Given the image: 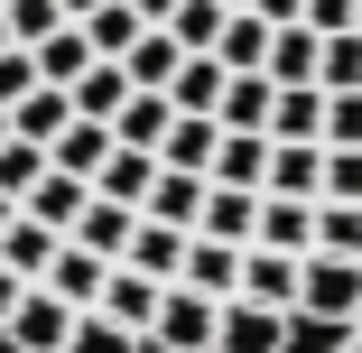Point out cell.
<instances>
[{
    "instance_id": "22",
    "label": "cell",
    "mask_w": 362,
    "mask_h": 353,
    "mask_svg": "<svg viewBox=\"0 0 362 353\" xmlns=\"http://www.w3.org/2000/svg\"><path fill=\"white\" fill-rule=\"evenodd\" d=\"M214 56H223L233 75H260V65H269V19H260V10H223V37H214Z\"/></svg>"
},
{
    "instance_id": "23",
    "label": "cell",
    "mask_w": 362,
    "mask_h": 353,
    "mask_svg": "<svg viewBox=\"0 0 362 353\" xmlns=\"http://www.w3.org/2000/svg\"><path fill=\"white\" fill-rule=\"evenodd\" d=\"M65 121H75V93H65V84H37V93H19V103H10V130H19V139H37V149H47Z\"/></svg>"
},
{
    "instance_id": "44",
    "label": "cell",
    "mask_w": 362,
    "mask_h": 353,
    "mask_svg": "<svg viewBox=\"0 0 362 353\" xmlns=\"http://www.w3.org/2000/svg\"><path fill=\"white\" fill-rule=\"evenodd\" d=\"M334 353H362V316H344V325H334Z\"/></svg>"
},
{
    "instance_id": "14",
    "label": "cell",
    "mask_w": 362,
    "mask_h": 353,
    "mask_svg": "<svg viewBox=\"0 0 362 353\" xmlns=\"http://www.w3.org/2000/svg\"><path fill=\"white\" fill-rule=\"evenodd\" d=\"M177 279H186V289H204V298H233V289H242V242H214V233H195Z\"/></svg>"
},
{
    "instance_id": "9",
    "label": "cell",
    "mask_w": 362,
    "mask_h": 353,
    "mask_svg": "<svg viewBox=\"0 0 362 353\" xmlns=\"http://www.w3.org/2000/svg\"><path fill=\"white\" fill-rule=\"evenodd\" d=\"M214 149H223V121H214V112H177V121H168V139H158V168L214 177Z\"/></svg>"
},
{
    "instance_id": "36",
    "label": "cell",
    "mask_w": 362,
    "mask_h": 353,
    "mask_svg": "<svg viewBox=\"0 0 362 353\" xmlns=\"http://www.w3.org/2000/svg\"><path fill=\"white\" fill-rule=\"evenodd\" d=\"M37 177H47V149H37V139H19V130H10V139H0V195L19 204V195H28Z\"/></svg>"
},
{
    "instance_id": "31",
    "label": "cell",
    "mask_w": 362,
    "mask_h": 353,
    "mask_svg": "<svg viewBox=\"0 0 362 353\" xmlns=\"http://www.w3.org/2000/svg\"><path fill=\"white\" fill-rule=\"evenodd\" d=\"M307 251L362 260V204H334V195H316V242H307Z\"/></svg>"
},
{
    "instance_id": "49",
    "label": "cell",
    "mask_w": 362,
    "mask_h": 353,
    "mask_svg": "<svg viewBox=\"0 0 362 353\" xmlns=\"http://www.w3.org/2000/svg\"><path fill=\"white\" fill-rule=\"evenodd\" d=\"M0 47H19V37H10V19H0Z\"/></svg>"
},
{
    "instance_id": "40",
    "label": "cell",
    "mask_w": 362,
    "mask_h": 353,
    "mask_svg": "<svg viewBox=\"0 0 362 353\" xmlns=\"http://www.w3.org/2000/svg\"><path fill=\"white\" fill-rule=\"evenodd\" d=\"M37 93V47H0V103Z\"/></svg>"
},
{
    "instance_id": "48",
    "label": "cell",
    "mask_w": 362,
    "mask_h": 353,
    "mask_svg": "<svg viewBox=\"0 0 362 353\" xmlns=\"http://www.w3.org/2000/svg\"><path fill=\"white\" fill-rule=\"evenodd\" d=\"M0 139H10V103H0Z\"/></svg>"
},
{
    "instance_id": "12",
    "label": "cell",
    "mask_w": 362,
    "mask_h": 353,
    "mask_svg": "<svg viewBox=\"0 0 362 353\" xmlns=\"http://www.w3.org/2000/svg\"><path fill=\"white\" fill-rule=\"evenodd\" d=\"M186 65V47L168 37V28H139L130 47H121V75H130V93H168V75Z\"/></svg>"
},
{
    "instance_id": "33",
    "label": "cell",
    "mask_w": 362,
    "mask_h": 353,
    "mask_svg": "<svg viewBox=\"0 0 362 353\" xmlns=\"http://www.w3.org/2000/svg\"><path fill=\"white\" fill-rule=\"evenodd\" d=\"M65 353H149V335H130V325H112L103 307H84L75 335H65Z\"/></svg>"
},
{
    "instance_id": "32",
    "label": "cell",
    "mask_w": 362,
    "mask_h": 353,
    "mask_svg": "<svg viewBox=\"0 0 362 353\" xmlns=\"http://www.w3.org/2000/svg\"><path fill=\"white\" fill-rule=\"evenodd\" d=\"M316 84H325V93H362V28H334V37H325Z\"/></svg>"
},
{
    "instance_id": "29",
    "label": "cell",
    "mask_w": 362,
    "mask_h": 353,
    "mask_svg": "<svg viewBox=\"0 0 362 353\" xmlns=\"http://www.w3.org/2000/svg\"><path fill=\"white\" fill-rule=\"evenodd\" d=\"M130 103V75H121V56H93L84 75H75V112H93V121H112Z\"/></svg>"
},
{
    "instance_id": "4",
    "label": "cell",
    "mask_w": 362,
    "mask_h": 353,
    "mask_svg": "<svg viewBox=\"0 0 362 353\" xmlns=\"http://www.w3.org/2000/svg\"><path fill=\"white\" fill-rule=\"evenodd\" d=\"M65 335H75V307H65L56 289H28V298L10 307V325H0L10 353H65Z\"/></svg>"
},
{
    "instance_id": "15",
    "label": "cell",
    "mask_w": 362,
    "mask_h": 353,
    "mask_svg": "<svg viewBox=\"0 0 362 353\" xmlns=\"http://www.w3.org/2000/svg\"><path fill=\"white\" fill-rule=\"evenodd\" d=\"M149 186H158V149H121V139H112V158L93 168V195H112V204H149Z\"/></svg>"
},
{
    "instance_id": "17",
    "label": "cell",
    "mask_w": 362,
    "mask_h": 353,
    "mask_svg": "<svg viewBox=\"0 0 362 353\" xmlns=\"http://www.w3.org/2000/svg\"><path fill=\"white\" fill-rule=\"evenodd\" d=\"M130 224H139V204H112V195H93L84 214H75V233H65V242H84V251L121 260V251H130Z\"/></svg>"
},
{
    "instance_id": "39",
    "label": "cell",
    "mask_w": 362,
    "mask_h": 353,
    "mask_svg": "<svg viewBox=\"0 0 362 353\" xmlns=\"http://www.w3.org/2000/svg\"><path fill=\"white\" fill-rule=\"evenodd\" d=\"M325 195L334 204H362V149H325Z\"/></svg>"
},
{
    "instance_id": "26",
    "label": "cell",
    "mask_w": 362,
    "mask_h": 353,
    "mask_svg": "<svg viewBox=\"0 0 362 353\" xmlns=\"http://www.w3.org/2000/svg\"><path fill=\"white\" fill-rule=\"evenodd\" d=\"M269 177V130H223L214 149V186H260Z\"/></svg>"
},
{
    "instance_id": "43",
    "label": "cell",
    "mask_w": 362,
    "mask_h": 353,
    "mask_svg": "<svg viewBox=\"0 0 362 353\" xmlns=\"http://www.w3.org/2000/svg\"><path fill=\"white\" fill-rule=\"evenodd\" d=\"M251 10H260L269 28H298V19H307V0H251Z\"/></svg>"
},
{
    "instance_id": "11",
    "label": "cell",
    "mask_w": 362,
    "mask_h": 353,
    "mask_svg": "<svg viewBox=\"0 0 362 353\" xmlns=\"http://www.w3.org/2000/svg\"><path fill=\"white\" fill-rule=\"evenodd\" d=\"M251 224H260V186H214V177H204L195 233H214V242H251Z\"/></svg>"
},
{
    "instance_id": "1",
    "label": "cell",
    "mask_w": 362,
    "mask_h": 353,
    "mask_svg": "<svg viewBox=\"0 0 362 353\" xmlns=\"http://www.w3.org/2000/svg\"><path fill=\"white\" fill-rule=\"evenodd\" d=\"M344 316H362V260L307 251V270H298V325H344Z\"/></svg>"
},
{
    "instance_id": "41",
    "label": "cell",
    "mask_w": 362,
    "mask_h": 353,
    "mask_svg": "<svg viewBox=\"0 0 362 353\" xmlns=\"http://www.w3.org/2000/svg\"><path fill=\"white\" fill-rule=\"evenodd\" d=\"M307 28H316V37H334V28H353V0H307Z\"/></svg>"
},
{
    "instance_id": "3",
    "label": "cell",
    "mask_w": 362,
    "mask_h": 353,
    "mask_svg": "<svg viewBox=\"0 0 362 353\" xmlns=\"http://www.w3.org/2000/svg\"><path fill=\"white\" fill-rule=\"evenodd\" d=\"M298 316L288 307H260V298H223V325H214V353H288Z\"/></svg>"
},
{
    "instance_id": "34",
    "label": "cell",
    "mask_w": 362,
    "mask_h": 353,
    "mask_svg": "<svg viewBox=\"0 0 362 353\" xmlns=\"http://www.w3.org/2000/svg\"><path fill=\"white\" fill-rule=\"evenodd\" d=\"M168 37H177L186 56H204L214 37H223V0H177V10H168Z\"/></svg>"
},
{
    "instance_id": "8",
    "label": "cell",
    "mask_w": 362,
    "mask_h": 353,
    "mask_svg": "<svg viewBox=\"0 0 362 353\" xmlns=\"http://www.w3.org/2000/svg\"><path fill=\"white\" fill-rule=\"evenodd\" d=\"M186 242H195V233H177V224H158V214H139V224H130L121 270H139V279H158V289H168V279L186 270Z\"/></svg>"
},
{
    "instance_id": "37",
    "label": "cell",
    "mask_w": 362,
    "mask_h": 353,
    "mask_svg": "<svg viewBox=\"0 0 362 353\" xmlns=\"http://www.w3.org/2000/svg\"><path fill=\"white\" fill-rule=\"evenodd\" d=\"M0 19H10V37H19V47H37L47 28H65V10H56V0H0Z\"/></svg>"
},
{
    "instance_id": "35",
    "label": "cell",
    "mask_w": 362,
    "mask_h": 353,
    "mask_svg": "<svg viewBox=\"0 0 362 353\" xmlns=\"http://www.w3.org/2000/svg\"><path fill=\"white\" fill-rule=\"evenodd\" d=\"M75 28L93 37V56H121V47H130L139 28H149V19H139V10H130V0H103V10H93V19H75Z\"/></svg>"
},
{
    "instance_id": "46",
    "label": "cell",
    "mask_w": 362,
    "mask_h": 353,
    "mask_svg": "<svg viewBox=\"0 0 362 353\" xmlns=\"http://www.w3.org/2000/svg\"><path fill=\"white\" fill-rule=\"evenodd\" d=\"M56 10H65V19H93V10H103V0H56Z\"/></svg>"
},
{
    "instance_id": "42",
    "label": "cell",
    "mask_w": 362,
    "mask_h": 353,
    "mask_svg": "<svg viewBox=\"0 0 362 353\" xmlns=\"http://www.w3.org/2000/svg\"><path fill=\"white\" fill-rule=\"evenodd\" d=\"M28 289H37V279H19V270H10V260H0V325H10V307H19V298H28Z\"/></svg>"
},
{
    "instance_id": "28",
    "label": "cell",
    "mask_w": 362,
    "mask_h": 353,
    "mask_svg": "<svg viewBox=\"0 0 362 353\" xmlns=\"http://www.w3.org/2000/svg\"><path fill=\"white\" fill-rule=\"evenodd\" d=\"M195 204H204V177H186V168H158V186H149V204H139V214H158V224L195 233Z\"/></svg>"
},
{
    "instance_id": "21",
    "label": "cell",
    "mask_w": 362,
    "mask_h": 353,
    "mask_svg": "<svg viewBox=\"0 0 362 353\" xmlns=\"http://www.w3.org/2000/svg\"><path fill=\"white\" fill-rule=\"evenodd\" d=\"M223 84H233V65L204 47V56H186L177 75H168V103H177V112H214V103H223Z\"/></svg>"
},
{
    "instance_id": "38",
    "label": "cell",
    "mask_w": 362,
    "mask_h": 353,
    "mask_svg": "<svg viewBox=\"0 0 362 353\" xmlns=\"http://www.w3.org/2000/svg\"><path fill=\"white\" fill-rule=\"evenodd\" d=\"M325 149H362V93H325Z\"/></svg>"
},
{
    "instance_id": "7",
    "label": "cell",
    "mask_w": 362,
    "mask_h": 353,
    "mask_svg": "<svg viewBox=\"0 0 362 353\" xmlns=\"http://www.w3.org/2000/svg\"><path fill=\"white\" fill-rule=\"evenodd\" d=\"M260 195H325V139H269V177H260Z\"/></svg>"
},
{
    "instance_id": "47",
    "label": "cell",
    "mask_w": 362,
    "mask_h": 353,
    "mask_svg": "<svg viewBox=\"0 0 362 353\" xmlns=\"http://www.w3.org/2000/svg\"><path fill=\"white\" fill-rule=\"evenodd\" d=\"M10 214H19V204H10V195H0V233H10Z\"/></svg>"
},
{
    "instance_id": "24",
    "label": "cell",
    "mask_w": 362,
    "mask_h": 353,
    "mask_svg": "<svg viewBox=\"0 0 362 353\" xmlns=\"http://www.w3.org/2000/svg\"><path fill=\"white\" fill-rule=\"evenodd\" d=\"M84 65H93V37H84L75 19L37 37V84H65V93H75V75H84Z\"/></svg>"
},
{
    "instance_id": "25",
    "label": "cell",
    "mask_w": 362,
    "mask_h": 353,
    "mask_svg": "<svg viewBox=\"0 0 362 353\" xmlns=\"http://www.w3.org/2000/svg\"><path fill=\"white\" fill-rule=\"evenodd\" d=\"M168 121H177V103H168V93H130V103L112 112V139H121V149H158Z\"/></svg>"
},
{
    "instance_id": "13",
    "label": "cell",
    "mask_w": 362,
    "mask_h": 353,
    "mask_svg": "<svg viewBox=\"0 0 362 353\" xmlns=\"http://www.w3.org/2000/svg\"><path fill=\"white\" fill-rule=\"evenodd\" d=\"M84 204H93V186L84 177H65V168H47L28 195H19V214H37L47 233H75V214H84Z\"/></svg>"
},
{
    "instance_id": "30",
    "label": "cell",
    "mask_w": 362,
    "mask_h": 353,
    "mask_svg": "<svg viewBox=\"0 0 362 353\" xmlns=\"http://www.w3.org/2000/svg\"><path fill=\"white\" fill-rule=\"evenodd\" d=\"M269 75H233L223 84V103H214V121H223V130H269Z\"/></svg>"
},
{
    "instance_id": "27",
    "label": "cell",
    "mask_w": 362,
    "mask_h": 353,
    "mask_svg": "<svg viewBox=\"0 0 362 353\" xmlns=\"http://www.w3.org/2000/svg\"><path fill=\"white\" fill-rule=\"evenodd\" d=\"M56 242H65V233H47L37 214H10V233H0V260H10L19 279H47V260H56Z\"/></svg>"
},
{
    "instance_id": "45",
    "label": "cell",
    "mask_w": 362,
    "mask_h": 353,
    "mask_svg": "<svg viewBox=\"0 0 362 353\" xmlns=\"http://www.w3.org/2000/svg\"><path fill=\"white\" fill-rule=\"evenodd\" d=\"M130 10L149 19V28H168V10H177V0H130Z\"/></svg>"
},
{
    "instance_id": "19",
    "label": "cell",
    "mask_w": 362,
    "mask_h": 353,
    "mask_svg": "<svg viewBox=\"0 0 362 353\" xmlns=\"http://www.w3.org/2000/svg\"><path fill=\"white\" fill-rule=\"evenodd\" d=\"M316 56H325V37L298 19V28H269V65H260V75L269 84H316Z\"/></svg>"
},
{
    "instance_id": "2",
    "label": "cell",
    "mask_w": 362,
    "mask_h": 353,
    "mask_svg": "<svg viewBox=\"0 0 362 353\" xmlns=\"http://www.w3.org/2000/svg\"><path fill=\"white\" fill-rule=\"evenodd\" d=\"M214 325H223V298L168 279V289H158V316H149V344L158 353H214Z\"/></svg>"
},
{
    "instance_id": "6",
    "label": "cell",
    "mask_w": 362,
    "mask_h": 353,
    "mask_svg": "<svg viewBox=\"0 0 362 353\" xmlns=\"http://www.w3.org/2000/svg\"><path fill=\"white\" fill-rule=\"evenodd\" d=\"M103 279H112V260L103 251H84V242H56V260H47V279H37V289H56L65 307H103Z\"/></svg>"
},
{
    "instance_id": "10",
    "label": "cell",
    "mask_w": 362,
    "mask_h": 353,
    "mask_svg": "<svg viewBox=\"0 0 362 353\" xmlns=\"http://www.w3.org/2000/svg\"><path fill=\"white\" fill-rule=\"evenodd\" d=\"M112 158V121H93V112H75L56 139H47V168H65V177H84L93 186V168Z\"/></svg>"
},
{
    "instance_id": "18",
    "label": "cell",
    "mask_w": 362,
    "mask_h": 353,
    "mask_svg": "<svg viewBox=\"0 0 362 353\" xmlns=\"http://www.w3.org/2000/svg\"><path fill=\"white\" fill-rule=\"evenodd\" d=\"M269 139H325V84H279L269 93Z\"/></svg>"
},
{
    "instance_id": "20",
    "label": "cell",
    "mask_w": 362,
    "mask_h": 353,
    "mask_svg": "<svg viewBox=\"0 0 362 353\" xmlns=\"http://www.w3.org/2000/svg\"><path fill=\"white\" fill-rule=\"evenodd\" d=\"M103 316L130 325V335H149V316H158V279H139V270L112 260V279H103Z\"/></svg>"
},
{
    "instance_id": "5",
    "label": "cell",
    "mask_w": 362,
    "mask_h": 353,
    "mask_svg": "<svg viewBox=\"0 0 362 353\" xmlns=\"http://www.w3.org/2000/svg\"><path fill=\"white\" fill-rule=\"evenodd\" d=\"M298 270H307V251L242 242V289H233V298H260V307H288V316H298Z\"/></svg>"
},
{
    "instance_id": "16",
    "label": "cell",
    "mask_w": 362,
    "mask_h": 353,
    "mask_svg": "<svg viewBox=\"0 0 362 353\" xmlns=\"http://www.w3.org/2000/svg\"><path fill=\"white\" fill-rule=\"evenodd\" d=\"M251 242H269V251H307V242H316V204H307V195H260Z\"/></svg>"
},
{
    "instance_id": "50",
    "label": "cell",
    "mask_w": 362,
    "mask_h": 353,
    "mask_svg": "<svg viewBox=\"0 0 362 353\" xmlns=\"http://www.w3.org/2000/svg\"><path fill=\"white\" fill-rule=\"evenodd\" d=\"M223 10H251V0H223Z\"/></svg>"
},
{
    "instance_id": "51",
    "label": "cell",
    "mask_w": 362,
    "mask_h": 353,
    "mask_svg": "<svg viewBox=\"0 0 362 353\" xmlns=\"http://www.w3.org/2000/svg\"><path fill=\"white\" fill-rule=\"evenodd\" d=\"M353 28H362V0H353Z\"/></svg>"
}]
</instances>
